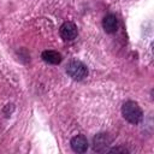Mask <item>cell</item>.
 I'll return each instance as SVG.
<instances>
[{"label":"cell","mask_w":154,"mask_h":154,"mask_svg":"<svg viewBox=\"0 0 154 154\" xmlns=\"http://www.w3.org/2000/svg\"><path fill=\"white\" fill-rule=\"evenodd\" d=\"M59 32H60V36L66 40V41H71L73 38H76L78 31H77V26L75 23L72 22H65L61 24L60 29H59Z\"/></svg>","instance_id":"obj_4"},{"label":"cell","mask_w":154,"mask_h":154,"mask_svg":"<svg viewBox=\"0 0 154 154\" xmlns=\"http://www.w3.org/2000/svg\"><path fill=\"white\" fill-rule=\"evenodd\" d=\"M41 58L43 59V61H46L48 64H52V65H57L61 61V54L57 51H51V49H47V51L42 52Z\"/></svg>","instance_id":"obj_7"},{"label":"cell","mask_w":154,"mask_h":154,"mask_svg":"<svg viewBox=\"0 0 154 154\" xmlns=\"http://www.w3.org/2000/svg\"><path fill=\"white\" fill-rule=\"evenodd\" d=\"M66 72L75 81H82L88 76L87 66L82 61H78V60L70 61L67 64V66H66Z\"/></svg>","instance_id":"obj_2"},{"label":"cell","mask_w":154,"mask_h":154,"mask_svg":"<svg viewBox=\"0 0 154 154\" xmlns=\"http://www.w3.org/2000/svg\"><path fill=\"white\" fill-rule=\"evenodd\" d=\"M122 114L131 124H138L143 118V112L141 107L135 101H126L122 106Z\"/></svg>","instance_id":"obj_1"},{"label":"cell","mask_w":154,"mask_h":154,"mask_svg":"<svg viewBox=\"0 0 154 154\" xmlns=\"http://www.w3.org/2000/svg\"><path fill=\"white\" fill-rule=\"evenodd\" d=\"M71 148L76 153H84L88 149V141L84 135H77L71 138Z\"/></svg>","instance_id":"obj_5"},{"label":"cell","mask_w":154,"mask_h":154,"mask_svg":"<svg viewBox=\"0 0 154 154\" xmlns=\"http://www.w3.org/2000/svg\"><path fill=\"white\" fill-rule=\"evenodd\" d=\"M111 142H112V138L108 136V134H103V132L97 134L94 137V141H93L94 150L95 152H99V153L107 152L108 150V147L111 146Z\"/></svg>","instance_id":"obj_3"},{"label":"cell","mask_w":154,"mask_h":154,"mask_svg":"<svg viewBox=\"0 0 154 154\" xmlns=\"http://www.w3.org/2000/svg\"><path fill=\"white\" fill-rule=\"evenodd\" d=\"M102 28L108 34L116 32L118 30V19H117V17L112 13L106 14L102 19Z\"/></svg>","instance_id":"obj_6"},{"label":"cell","mask_w":154,"mask_h":154,"mask_svg":"<svg viewBox=\"0 0 154 154\" xmlns=\"http://www.w3.org/2000/svg\"><path fill=\"white\" fill-rule=\"evenodd\" d=\"M107 152L109 153H129V150L126 148H122V147H116V148H111Z\"/></svg>","instance_id":"obj_8"}]
</instances>
